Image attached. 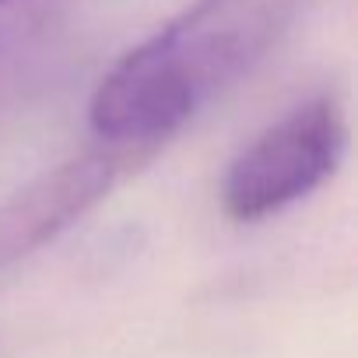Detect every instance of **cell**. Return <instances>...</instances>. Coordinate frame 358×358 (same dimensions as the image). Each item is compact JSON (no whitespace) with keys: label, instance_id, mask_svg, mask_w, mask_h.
I'll use <instances>...</instances> for the list:
<instances>
[{"label":"cell","instance_id":"6da1fadb","mask_svg":"<svg viewBox=\"0 0 358 358\" xmlns=\"http://www.w3.org/2000/svg\"><path fill=\"white\" fill-rule=\"evenodd\" d=\"M306 0H194L134 46L92 95L106 148L155 155L211 99L243 81L295 25Z\"/></svg>","mask_w":358,"mask_h":358},{"label":"cell","instance_id":"7a4b0ae2","mask_svg":"<svg viewBox=\"0 0 358 358\" xmlns=\"http://www.w3.org/2000/svg\"><path fill=\"white\" fill-rule=\"evenodd\" d=\"M348 123L334 95H316L257 134L222 179V208L232 222H264L309 197L341 165Z\"/></svg>","mask_w":358,"mask_h":358},{"label":"cell","instance_id":"3957f363","mask_svg":"<svg viewBox=\"0 0 358 358\" xmlns=\"http://www.w3.org/2000/svg\"><path fill=\"white\" fill-rule=\"evenodd\" d=\"M134 162L141 158L102 144L99 151H81L29 179L0 204V271H11L78 225L99 201H106L120 172Z\"/></svg>","mask_w":358,"mask_h":358},{"label":"cell","instance_id":"277c9868","mask_svg":"<svg viewBox=\"0 0 358 358\" xmlns=\"http://www.w3.org/2000/svg\"><path fill=\"white\" fill-rule=\"evenodd\" d=\"M71 0H0V109H8L64 43Z\"/></svg>","mask_w":358,"mask_h":358}]
</instances>
